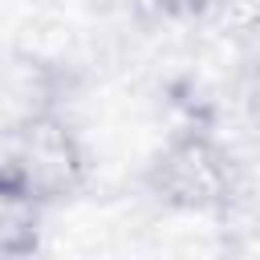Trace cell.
I'll return each instance as SVG.
<instances>
[{"label": "cell", "mask_w": 260, "mask_h": 260, "mask_svg": "<svg viewBox=\"0 0 260 260\" xmlns=\"http://www.w3.org/2000/svg\"><path fill=\"white\" fill-rule=\"evenodd\" d=\"M244 106H248V114H252L256 126H260V65H252V73H248V81H244Z\"/></svg>", "instance_id": "obj_5"}, {"label": "cell", "mask_w": 260, "mask_h": 260, "mask_svg": "<svg viewBox=\"0 0 260 260\" xmlns=\"http://www.w3.org/2000/svg\"><path fill=\"white\" fill-rule=\"evenodd\" d=\"M45 211L12 179L0 175V260H32L45 240Z\"/></svg>", "instance_id": "obj_3"}, {"label": "cell", "mask_w": 260, "mask_h": 260, "mask_svg": "<svg viewBox=\"0 0 260 260\" xmlns=\"http://www.w3.org/2000/svg\"><path fill=\"white\" fill-rule=\"evenodd\" d=\"M236 162L199 126L175 130L142 171L146 195L171 215H223L236 199Z\"/></svg>", "instance_id": "obj_1"}, {"label": "cell", "mask_w": 260, "mask_h": 260, "mask_svg": "<svg viewBox=\"0 0 260 260\" xmlns=\"http://www.w3.org/2000/svg\"><path fill=\"white\" fill-rule=\"evenodd\" d=\"M0 175L12 179L24 195H32L41 207H57L85 191L89 154L69 118H61L57 110H37L8 126Z\"/></svg>", "instance_id": "obj_2"}, {"label": "cell", "mask_w": 260, "mask_h": 260, "mask_svg": "<svg viewBox=\"0 0 260 260\" xmlns=\"http://www.w3.org/2000/svg\"><path fill=\"white\" fill-rule=\"evenodd\" d=\"M223 260H260V228H252V232H236V236H228V248H223Z\"/></svg>", "instance_id": "obj_4"}]
</instances>
